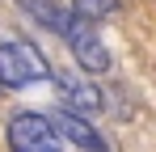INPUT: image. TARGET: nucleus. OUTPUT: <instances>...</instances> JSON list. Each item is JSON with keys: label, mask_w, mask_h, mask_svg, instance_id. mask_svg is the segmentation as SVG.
Segmentation results:
<instances>
[{"label": "nucleus", "mask_w": 156, "mask_h": 152, "mask_svg": "<svg viewBox=\"0 0 156 152\" xmlns=\"http://www.w3.org/2000/svg\"><path fill=\"white\" fill-rule=\"evenodd\" d=\"M51 63L42 59V51L30 47L26 38H4L0 42V85L9 89H26L38 80H51Z\"/></svg>", "instance_id": "f257e3e1"}, {"label": "nucleus", "mask_w": 156, "mask_h": 152, "mask_svg": "<svg viewBox=\"0 0 156 152\" xmlns=\"http://www.w3.org/2000/svg\"><path fill=\"white\" fill-rule=\"evenodd\" d=\"M68 13L80 17V21H89V25H97V21H105V17L118 13V0H72Z\"/></svg>", "instance_id": "0eeeda50"}, {"label": "nucleus", "mask_w": 156, "mask_h": 152, "mask_svg": "<svg viewBox=\"0 0 156 152\" xmlns=\"http://www.w3.org/2000/svg\"><path fill=\"white\" fill-rule=\"evenodd\" d=\"M51 127L59 131V139H68V144H76V148L84 152H105V139H101V131L89 123L84 114H76V110H55L51 114Z\"/></svg>", "instance_id": "20e7f679"}, {"label": "nucleus", "mask_w": 156, "mask_h": 152, "mask_svg": "<svg viewBox=\"0 0 156 152\" xmlns=\"http://www.w3.org/2000/svg\"><path fill=\"white\" fill-rule=\"evenodd\" d=\"M63 38H68V47H72V59L80 63V72H110V51H105V42L97 38V30L89 21H80V17H72L68 21V30H63Z\"/></svg>", "instance_id": "7ed1b4c3"}, {"label": "nucleus", "mask_w": 156, "mask_h": 152, "mask_svg": "<svg viewBox=\"0 0 156 152\" xmlns=\"http://www.w3.org/2000/svg\"><path fill=\"white\" fill-rule=\"evenodd\" d=\"M17 4H21V13H26L30 21H38L42 30H51V34H63L68 21H72V13L59 0H17Z\"/></svg>", "instance_id": "423d86ee"}, {"label": "nucleus", "mask_w": 156, "mask_h": 152, "mask_svg": "<svg viewBox=\"0 0 156 152\" xmlns=\"http://www.w3.org/2000/svg\"><path fill=\"white\" fill-rule=\"evenodd\" d=\"M4 135H9V152H59V131L51 127L47 114H38V110H17V114H9V127H4Z\"/></svg>", "instance_id": "f03ea898"}, {"label": "nucleus", "mask_w": 156, "mask_h": 152, "mask_svg": "<svg viewBox=\"0 0 156 152\" xmlns=\"http://www.w3.org/2000/svg\"><path fill=\"white\" fill-rule=\"evenodd\" d=\"M55 80H59V97H63L68 110H76V114H84V110H101L97 85H89L84 76H55Z\"/></svg>", "instance_id": "39448f33"}]
</instances>
